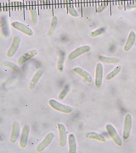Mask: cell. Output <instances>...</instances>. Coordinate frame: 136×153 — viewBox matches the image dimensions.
<instances>
[{"instance_id":"obj_19","label":"cell","mask_w":136,"mask_h":153,"mask_svg":"<svg viewBox=\"0 0 136 153\" xmlns=\"http://www.w3.org/2000/svg\"><path fill=\"white\" fill-rule=\"evenodd\" d=\"M2 65L5 67L9 68L13 70L17 74H20L22 73V70L17 65L13 62H10L8 61H4L2 63Z\"/></svg>"},{"instance_id":"obj_3","label":"cell","mask_w":136,"mask_h":153,"mask_svg":"<svg viewBox=\"0 0 136 153\" xmlns=\"http://www.w3.org/2000/svg\"><path fill=\"white\" fill-rule=\"evenodd\" d=\"M91 46L88 45L81 46L79 48H77L74 50L72 51L68 55V59L70 61L74 60L80 55L88 52L89 51L91 50Z\"/></svg>"},{"instance_id":"obj_14","label":"cell","mask_w":136,"mask_h":153,"mask_svg":"<svg viewBox=\"0 0 136 153\" xmlns=\"http://www.w3.org/2000/svg\"><path fill=\"white\" fill-rule=\"evenodd\" d=\"M136 40V33L134 31H131L129 33L127 41L124 46V51L125 52L129 51L132 49Z\"/></svg>"},{"instance_id":"obj_22","label":"cell","mask_w":136,"mask_h":153,"mask_svg":"<svg viewBox=\"0 0 136 153\" xmlns=\"http://www.w3.org/2000/svg\"><path fill=\"white\" fill-rule=\"evenodd\" d=\"M30 12V16H31V24L33 26H35L37 24V20H38V13L35 6L31 7Z\"/></svg>"},{"instance_id":"obj_27","label":"cell","mask_w":136,"mask_h":153,"mask_svg":"<svg viewBox=\"0 0 136 153\" xmlns=\"http://www.w3.org/2000/svg\"><path fill=\"white\" fill-rule=\"evenodd\" d=\"M108 3L106 2H103L97 8V12L98 13H100V12H102L103 11H104L105 10L106 7H107L108 6Z\"/></svg>"},{"instance_id":"obj_8","label":"cell","mask_w":136,"mask_h":153,"mask_svg":"<svg viewBox=\"0 0 136 153\" xmlns=\"http://www.w3.org/2000/svg\"><path fill=\"white\" fill-rule=\"evenodd\" d=\"M30 132V126L25 124L22 129V134L20 138L19 145L22 148H25L27 146L28 141L29 135Z\"/></svg>"},{"instance_id":"obj_18","label":"cell","mask_w":136,"mask_h":153,"mask_svg":"<svg viewBox=\"0 0 136 153\" xmlns=\"http://www.w3.org/2000/svg\"><path fill=\"white\" fill-rule=\"evenodd\" d=\"M98 59L103 63L108 64H116L120 62L119 59L117 57H108L104 55H99Z\"/></svg>"},{"instance_id":"obj_23","label":"cell","mask_w":136,"mask_h":153,"mask_svg":"<svg viewBox=\"0 0 136 153\" xmlns=\"http://www.w3.org/2000/svg\"><path fill=\"white\" fill-rule=\"evenodd\" d=\"M57 22H58V19H57V17H56V16L53 17L52 20H51L50 28L48 31V36H51L54 33L55 29H56V27H57Z\"/></svg>"},{"instance_id":"obj_7","label":"cell","mask_w":136,"mask_h":153,"mask_svg":"<svg viewBox=\"0 0 136 153\" xmlns=\"http://www.w3.org/2000/svg\"><path fill=\"white\" fill-rule=\"evenodd\" d=\"M54 136H55V134L52 132L48 134L45 137V138L43 139V140L41 141V143H39L36 147V152H41L47 148L48 146H49V145H50V143L52 142L53 139L54 138Z\"/></svg>"},{"instance_id":"obj_24","label":"cell","mask_w":136,"mask_h":153,"mask_svg":"<svg viewBox=\"0 0 136 153\" xmlns=\"http://www.w3.org/2000/svg\"><path fill=\"white\" fill-rule=\"evenodd\" d=\"M106 31V28L105 27H102L100 28L96 29L95 30L92 31L89 33V35L92 37H96L97 36L103 35Z\"/></svg>"},{"instance_id":"obj_13","label":"cell","mask_w":136,"mask_h":153,"mask_svg":"<svg viewBox=\"0 0 136 153\" xmlns=\"http://www.w3.org/2000/svg\"><path fill=\"white\" fill-rule=\"evenodd\" d=\"M72 71L83 78L86 81L91 83L93 81V78L88 72L81 67H77L73 68Z\"/></svg>"},{"instance_id":"obj_30","label":"cell","mask_w":136,"mask_h":153,"mask_svg":"<svg viewBox=\"0 0 136 153\" xmlns=\"http://www.w3.org/2000/svg\"><path fill=\"white\" fill-rule=\"evenodd\" d=\"M5 22L3 20H0V28H2L3 26H4Z\"/></svg>"},{"instance_id":"obj_11","label":"cell","mask_w":136,"mask_h":153,"mask_svg":"<svg viewBox=\"0 0 136 153\" xmlns=\"http://www.w3.org/2000/svg\"><path fill=\"white\" fill-rule=\"evenodd\" d=\"M20 128L19 122L17 120H14L12 123V131L10 138L11 143H14L17 141L20 134Z\"/></svg>"},{"instance_id":"obj_2","label":"cell","mask_w":136,"mask_h":153,"mask_svg":"<svg viewBox=\"0 0 136 153\" xmlns=\"http://www.w3.org/2000/svg\"><path fill=\"white\" fill-rule=\"evenodd\" d=\"M132 117L130 114H127L124 117V126L123 130V137L124 140L129 138L132 131Z\"/></svg>"},{"instance_id":"obj_16","label":"cell","mask_w":136,"mask_h":153,"mask_svg":"<svg viewBox=\"0 0 136 153\" xmlns=\"http://www.w3.org/2000/svg\"><path fill=\"white\" fill-rule=\"evenodd\" d=\"M69 144V153H76L77 143L74 134H70L68 137Z\"/></svg>"},{"instance_id":"obj_12","label":"cell","mask_w":136,"mask_h":153,"mask_svg":"<svg viewBox=\"0 0 136 153\" xmlns=\"http://www.w3.org/2000/svg\"><path fill=\"white\" fill-rule=\"evenodd\" d=\"M38 53V51L36 49H33L25 53L19 57L18 60V64L19 65H22L26 63L28 60H30L33 57L35 56Z\"/></svg>"},{"instance_id":"obj_10","label":"cell","mask_w":136,"mask_h":153,"mask_svg":"<svg viewBox=\"0 0 136 153\" xmlns=\"http://www.w3.org/2000/svg\"><path fill=\"white\" fill-rule=\"evenodd\" d=\"M57 126L59 134V144L61 147H64L67 143L68 139L67 129L62 123H58Z\"/></svg>"},{"instance_id":"obj_29","label":"cell","mask_w":136,"mask_h":153,"mask_svg":"<svg viewBox=\"0 0 136 153\" xmlns=\"http://www.w3.org/2000/svg\"><path fill=\"white\" fill-rule=\"evenodd\" d=\"M123 7H124V2H121L120 3V4L118 5L117 9L121 10H122L123 8Z\"/></svg>"},{"instance_id":"obj_32","label":"cell","mask_w":136,"mask_h":153,"mask_svg":"<svg viewBox=\"0 0 136 153\" xmlns=\"http://www.w3.org/2000/svg\"><path fill=\"white\" fill-rule=\"evenodd\" d=\"M2 137L1 136H0V141H2Z\"/></svg>"},{"instance_id":"obj_26","label":"cell","mask_w":136,"mask_h":153,"mask_svg":"<svg viewBox=\"0 0 136 153\" xmlns=\"http://www.w3.org/2000/svg\"><path fill=\"white\" fill-rule=\"evenodd\" d=\"M70 88L69 86H65V88L62 90V91L60 93L59 95L58 96V98L60 100H62L65 98V96L67 95V94L68 93V92L69 91Z\"/></svg>"},{"instance_id":"obj_5","label":"cell","mask_w":136,"mask_h":153,"mask_svg":"<svg viewBox=\"0 0 136 153\" xmlns=\"http://www.w3.org/2000/svg\"><path fill=\"white\" fill-rule=\"evenodd\" d=\"M11 26L13 28L25 34L27 36H31L33 35V30L26 24L22 23L21 22L15 21L12 22Z\"/></svg>"},{"instance_id":"obj_17","label":"cell","mask_w":136,"mask_h":153,"mask_svg":"<svg viewBox=\"0 0 136 153\" xmlns=\"http://www.w3.org/2000/svg\"><path fill=\"white\" fill-rule=\"evenodd\" d=\"M85 137L87 138L96 140L100 141L102 143L106 141V138H105V137L104 136L103 134L98 133V132H88L86 133Z\"/></svg>"},{"instance_id":"obj_20","label":"cell","mask_w":136,"mask_h":153,"mask_svg":"<svg viewBox=\"0 0 136 153\" xmlns=\"http://www.w3.org/2000/svg\"><path fill=\"white\" fill-rule=\"evenodd\" d=\"M66 5H67L68 12L71 16L74 17H78L79 16V13L74 8V5L71 3V0H65Z\"/></svg>"},{"instance_id":"obj_28","label":"cell","mask_w":136,"mask_h":153,"mask_svg":"<svg viewBox=\"0 0 136 153\" xmlns=\"http://www.w3.org/2000/svg\"><path fill=\"white\" fill-rule=\"evenodd\" d=\"M126 9H132L133 8H136V1L128 3L126 5Z\"/></svg>"},{"instance_id":"obj_15","label":"cell","mask_w":136,"mask_h":153,"mask_svg":"<svg viewBox=\"0 0 136 153\" xmlns=\"http://www.w3.org/2000/svg\"><path fill=\"white\" fill-rule=\"evenodd\" d=\"M43 74V71L42 70H38L35 72L29 84V88L30 89H33L36 87Z\"/></svg>"},{"instance_id":"obj_9","label":"cell","mask_w":136,"mask_h":153,"mask_svg":"<svg viewBox=\"0 0 136 153\" xmlns=\"http://www.w3.org/2000/svg\"><path fill=\"white\" fill-rule=\"evenodd\" d=\"M103 79V65L101 63L96 65L95 70V85L96 88H100L102 85Z\"/></svg>"},{"instance_id":"obj_31","label":"cell","mask_w":136,"mask_h":153,"mask_svg":"<svg viewBox=\"0 0 136 153\" xmlns=\"http://www.w3.org/2000/svg\"><path fill=\"white\" fill-rule=\"evenodd\" d=\"M38 1H41V2H44L48 3L49 0H37Z\"/></svg>"},{"instance_id":"obj_6","label":"cell","mask_w":136,"mask_h":153,"mask_svg":"<svg viewBox=\"0 0 136 153\" xmlns=\"http://www.w3.org/2000/svg\"><path fill=\"white\" fill-rule=\"evenodd\" d=\"M106 129L115 143L117 146H121L122 144V139L114 127L111 124H108L106 126Z\"/></svg>"},{"instance_id":"obj_1","label":"cell","mask_w":136,"mask_h":153,"mask_svg":"<svg viewBox=\"0 0 136 153\" xmlns=\"http://www.w3.org/2000/svg\"><path fill=\"white\" fill-rule=\"evenodd\" d=\"M49 105H50L51 107L54 110L65 114L70 113L74 110L73 108H72L71 106L69 105L63 104L53 99H51L50 100H49Z\"/></svg>"},{"instance_id":"obj_4","label":"cell","mask_w":136,"mask_h":153,"mask_svg":"<svg viewBox=\"0 0 136 153\" xmlns=\"http://www.w3.org/2000/svg\"><path fill=\"white\" fill-rule=\"evenodd\" d=\"M20 43H21L20 37L18 35H15L13 38L12 44L7 52V57H13L16 54L20 45Z\"/></svg>"},{"instance_id":"obj_21","label":"cell","mask_w":136,"mask_h":153,"mask_svg":"<svg viewBox=\"0 0 136 153\" xmlns=\"http://www.w3.org/2000/svg\"><path fill=\"white\" fill-rule=\"evenodd\" d=\"M121 69H122V66L121 65H117V67L115 68L113 70L110 72V73L106 76L105 79L107 80H110L112 79L119 74L120 71H121Z\"/></svg>"},{"instance_id":"obj_25","label":"cell","mask_w":136,"mask_h":153,"mask_svg":"<svg viewBox=\"0 0 136 153\" xmlns=\"http://www.w3.org/2000/svg\"><path fill=\"white\" fill-rule=\"evenodd\" d=\"M65 56L63 54H61L58 60L57 63V68L60 72H63L64 69V62H65Z\"/></svg>"}]
</instances>
